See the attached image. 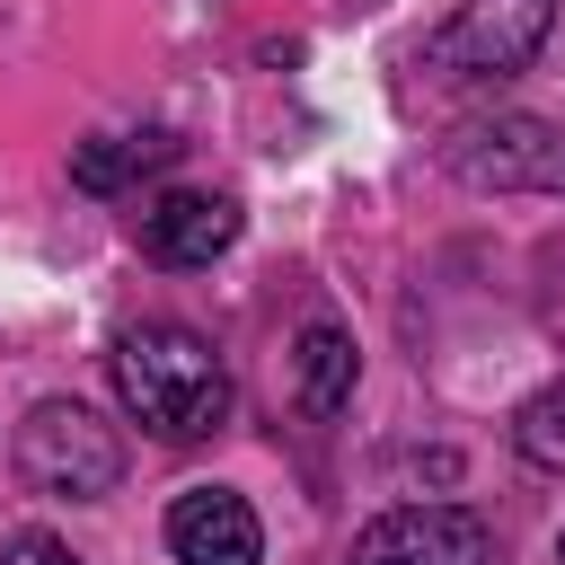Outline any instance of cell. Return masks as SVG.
<instances>
[{"label":"cell","mask_w":565,"mask_h":565,"mask_svg":"<svg viewBox=\"0 0 565 565\" xmlns=\"http://www.w3.org/2000/svg\"><path fill=\"white\" fill-rule=\"evenodd\" d=\"M115 397H124V415H132L141 433H159V441H203V433L230 415V371H221V353H212L194 327L150 318V327H124V335H115Z\"/></svg>","instance_id":"6da1fadb"},{"label":"cell","mask_w":565,"mask_h":565,"mask_svg":"<svg viewBox=\"0 0 565 565\" xmlns=\"http://www.w3.org/2000/svg\"><path fill=\"white\" fill-rule=\"evenodd\" d=\"M18 477H26V494L97 503V494L124 486V441H115V424H97L79 397H35L26 424H18Z\"/></svg>","instance_id":"7a4b0ae2"},{"label":"cell","mask_w":565,"mask_h":565,"mask_svg":"<svg viewBox=\"0 0 565 565\" xmlns=\"http://www.w3.org/2000/svg\"><path fill=\"white\" fill-rule=\"evenodd\" d=\"M441 159H450V177L477 185V194H565V124H547V115L468 124Z\"/></svg>","instance_id":"3957f363"},{"label":"cell","mask_w":565,"mask_h":565,"mask_svg":"<svg viewBox=\"0 0 565 565\" xmlns=\"http://www.w3.org/2000/svg\"><path fill=\"white\" fill-rule=\"evenodd\" d=\"M556 26V0H459V18L424 44V62L441 79H503L521 71Z\"/></svg>","instance_id":"277c9868"},{"label":"cell","mask_w":565,"mask_h":565,"mask_svg":"<svg viewBox=\"0 0 565 565\" xmlns=\"http://www.w3.org/2000/svg\"><path fill=\"white\" fill-rule=\"evenodd\" d=\"M353 565H503V547L468 503H397L353 539Z\"/></svg>","instance_id":"5b68a950"},{"label":"cell","mask_w":565,"mask_h":565,"mask_svg":"<svg viewBox=\"0 0 565 565\" xmlns=\"http://www.w3.org/2000/svg\"><path fill=\"white\" fill-rule=\"evenodd\" d=\"M230 247H238V203H230V194L177 185V194H150V203H141V256H150V265L194 274V265H212V256H230Z\"/></svg>","instance_id":"8992f818"},{"label":"cell","mask_w":565,"mask_h":565,"mask_svg":"<svg viewBox=\"0 0 565 565\" xmlns=\"http://www.w3.org/2000/svg\"><path fill=\"white\" fill-rule=\"evenodd\" d=\"M168 556L177 565H256L265 556V530L247 512V494L230 486H185L168 503Z\"/></svg>","instance_id":"52a82bcc"},{"label":"cell","mask_w":565,"mask_h":565,"mask_svg":"<svg viewBox=\"0 0 565 565\" xmlns=\"http://www.w3.org/2000/svg\"><path fill=\"white\" fill-rule=\"evenodd\" d=\"M353 380H362V353H353V335L335 327V318H309L300 327V344H291V397H300V415H344L353 406Z\"/></svg>","instance_id":"ba28073f"},{"label":"cell","mask_w":565,"mask_h":565,"mask_svg":"<svg viewBox=\"0 0 565 565\" xmlns=\"http://www.w3.org/2000/svg\"><path fill=\"white\" fill-rule=\"evenodd\" d=\"M177 159V132H115V141H79L71 150V185L79 194H124L141 177H159Z\"/></svg>","instance_id":"9c48e42d"},{"label":"cell","mask_w":565,"mask_h":565,"mask_svg":"<svg viewBox=\"0 0 565 565\" xmlns=\"http://www.w3.org/2000/svg\"><path fill=\"white\" fill-rule=\"evenodd\" d=\"M512 450L530 468H565V380H547L521 415H512Z\"/></svg>","instance_id":"30bf717a"},{"label":"cell","mask_w":565,"mask_h":565,"mask_svg":"<svg viewBox=\"0 0 565 565\" xmlns=\"http://www.w3.org/2000/svg\"><path fill=\"white\" fill-rule=\"evenodd\" d=\"M0 565H79V556H71L53 530H18V539L0 547Z\"/></svg>","instance_id":"8fae6325"},{"label":"cell","mask_w":565,"mask_h":565,"mask_svg":"<svg viewBox=\"0 0 565 565\" xmlns=\"http://www.w3.org/2000/svg\"><path fill=\"white\" fill-rule=\"evenodd\" d=\"M556 565H565V539H556Z\"/></svg>","instance_id":"7c38bea8"}]
</instances>
